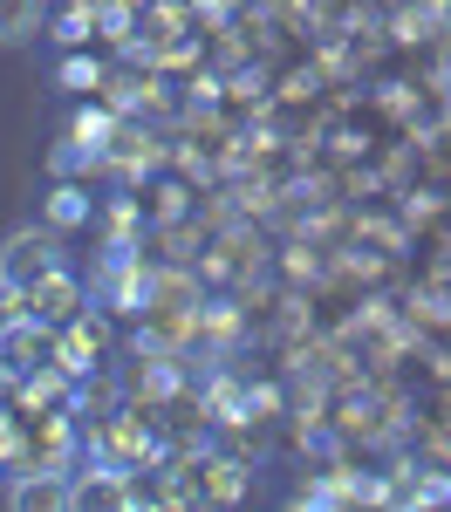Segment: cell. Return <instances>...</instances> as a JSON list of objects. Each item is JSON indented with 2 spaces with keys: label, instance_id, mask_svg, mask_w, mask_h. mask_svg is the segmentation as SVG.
<instances>
[{
  "label": "cell",
  "instance_id": "3957f363",
  "mask_svg": "<svg viewBox=\"0 0 451 512\" xmlns=\"http://www.w3.org/2000/svg\"><path fill=\"white\" fill-rule=\"evenodd\" d=\"M14 506H69V485H62V478H28V485L14 492Z\"/></svg>",
  "mask_w": 451,
  "mask_h": 512
},
{
  "label": "cell",
  "instance_id": "277c9868",
  "mask_svg": "<svg viewBox=\"0 0 451 512\" xmlns=\"http://www.w3.org/2000/svg\"><path fill=\"white\" fill-rule=\"evenodd\" d=\"M69 219H82V198H76V192L55 198V226H69Z\"/></svg>",
  "mask_w": 451,
  "mask_h": 512
},
{
  "label": "cell",
  "instance_id": "6da1fadb",
  "mask_svg": "<svg viewBox=\"0 0 451 512\" xmlns=\"http://www.w3.org/2000/svg\"><path fill=\"white\" fill-rule=\"evenodd\" d=\"M62 274V239L55 233H14L7 246H0V287L7 294H35L41 280H55Z\"/></svg>",
  "mask_w": 451,
  "mask_h": 512
},
{
  "label": "cell",
  "instance_id": "7a4b0ae2",
  "mask_svg": "<svg viewBox=\"0 0 451 512\" xmlns=\"http://www.w3.org/2000/svg\"><path fill=\"white\" fill-rule=\"evenodd\" d=\"M41 14H48V0H0V48H14V41H35Z\"/></svg>",
  "mask_w": 451,
  "mask_h": 512
}]
</instances>
